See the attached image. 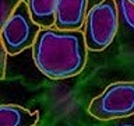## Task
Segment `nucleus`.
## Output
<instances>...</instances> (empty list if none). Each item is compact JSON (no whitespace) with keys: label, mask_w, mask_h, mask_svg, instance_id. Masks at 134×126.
<instances>
[{"label":"nucleus","mask_w":134,"mask_h":126,"mask_svg":"<svg viewBox=\"0 0 134 126\" xmlns=\"http://www.w3.org/2000/svg\"><path fill=\"white\" fill-rule=\"evenodd\" d=\"M7 55L8 52L6 50V48L2 45V74H0V78H4L6 77V65H7Z\"/></svg>","instance_id":"obj_10"},{"label":"nucleus","mask_w":134,"mask_h":126,"mask_svg":"<svg viewBox=\"0 0 134 126\" xmlns=\"http://www.w3.org/2000/svg\"><path fill=\"white\" fill-rule=\"evenodd\" d=\"M119 17L116 0H100L90 8L84 24L88 50L102 52L112 44L119 28Z\"/></svg>","instance_id":"obj_2"},{"label":"nucleus","mask_w":134,"mask_h":126,"mask_svg":"<svg viewBox=\"0 0 134 126\" xmlns=\"http://www.w3.org/2000/svg\"><path fill=\"white\" fill-rule=\"evenodd\" d=\"M41 28L32 20L28 3L23 0L10 18L2 25V45L8 55H18L25 49L32 48Z\"/></svg>","instance_id":"obj_4"},{"label":"nucleus","mask_w":134,"mask_h":126,"mask_svg":"<svg viewBox=\"0 0 134 126\" xmlns=\"http://www.w3.org/2000/svg\"><path fill=\"white\" fill-rule=\"evenodd\" d=\"M119 15L131 29H134V3L131 0H119Z\"/></svg>","instance_id":"obj_8"},{"label":"nucleus","mask_w":134,"mask_h":126,"mask_svg":"<svg viewBox=\"0 0 134 126\" xmlns=\"http://www.w3.org/2000/svg\"><path fill=\"white\" fill-rule=\"evenodd\" d=\"M94 2H95V3H98V2H100V0H94Z\"/></svg>","instance_id":"obj_11"},{"label":"nucleus","mask_w":134,"mask_h":126,"mask_svg":"<svg viewBox=\"0 0 134 126\" xmlns=\"http://www.w3.org/2000/svg\"><path fill=\"white\" fill-rule=\"evenodd\" d=\"M90 0H59L56 24L59 29H81L85 24Z\"/></svg>","instance_id":"obj_5"},{"label":"nucleus","mask_w":134,"mask_h":126,"mask_svg":"<svg viewBox=\"0 0 134 126\" xmlns=\"http://www.w3.org/2000/svg\"><path fill=\"white\" fill-rule=\"evenodd\" d=\"M39 120V112H31L15 104H3L0 107L2 126H34Z\"/></svg>","instance_id":"obj_6"},{"label":"nucleus","mask_w":134,"mask_h":126,"mask_svg":"<svg viewBox=\"0 0 134 126\" xmlns=\"http://www.w3.org/2000/svg\"><path fill=\"white\" fill-rule=\"evenodd\" d=\"M88 113L98 120H113L134 115V81L112 83L88 105Z\"/></svg>","instance_id":"obj_3"},{"label":"nucleus","mask_w":134,"mask_h":126,"mask_svg":"<svg viewBox=\"0 0 134 126\" xmlns=\"http://www.w3.org/2000/svg\"><path fill=\"white\" fill-rule=\"evenodd\" d=\"M23 0H0V20L2 25L10 18V15L14 13V10L18 7V4Z\"/></svg>","instance_id":"obj_9"},{"label":"nucleus","mask_w":134,"mask_h":126,"mask_svg":"<svg viewBox=\"0 0 134 126\" xmlns=\"http://www.w3.org/2000/svg\"><path fill=\"white\" fill-rule=\"evenodd\" d=\"M88 46L81 29L41 28L32 45L36 69L52 80L78 76L87 65Z\"/></svg>","instance_id":"obj_1"},{"label":"nucleus","mask_w":134,"mask_h":126,"mask_svg":"<svg viewBox=\"0 0 134 126\" xmlns=\"http://www.w3.org/2000/svg\"><path fill=\"white\" fill-rule=\"evenodd\" d=\"M131 2H133V3H134V0H131Z\"/></svg>","instance_id":"obj_12"},{"label":"nucleus","mask_w":134,"mask_h":126,"mask_svg":"<svg viewBox=\"0 0 134 126\" xmlns=\"http://www.w3.org/2000/svg\"><path fill=\"white\" fill-rule=\"evenodd\" d=\"M59 0H28V8L31 17L42 28L54 27L56 10Z\"/></svg>","instance_id":"obj_7"}]
</instances>
